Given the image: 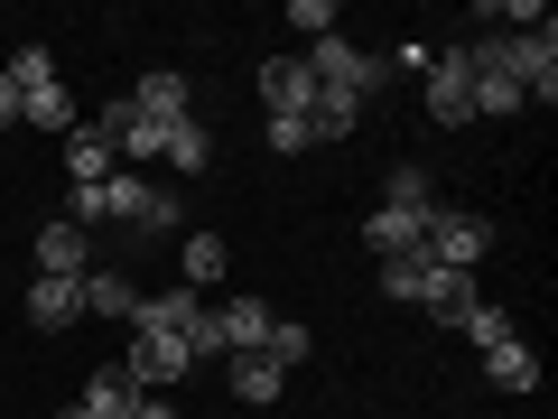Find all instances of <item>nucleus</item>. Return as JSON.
<instances>
[{"label": "nucleus", "mask_w": 558, "mask_h": 419, "mask_svg": "<svg viewBox=\"0 0 558 419\" xmlns=\"http://www.w3.org/2000/svg\"><path fill=\"white\" fill-rule=\"evenodd\" d=\"M465 65L475 75H512L521 103H558V28H512V38H475L465 47Z\"/></svg>", "instance_id": "nucleus-1"}, {"label": "nucleus", "mask_w": 558, "mask_h": 419, "mask_svg": "<svg viewBox=\"0 0 558 419\" xmlns=\"http://www.w3.org/2000/svg\"><path fill=\"white\" fill-rule=\"evenodd\" d=\"M102 224H121V234H168L178 224V187H159V178H102Z\"/></svg>", "instance_id": "nucleus-2"}, {"label": "nucleus", "mask_w": 558, "mask_h": 419, "mask_svg": "<svg viewBox=\"0 0 558 419\" xmlns=\"http://www.w3.org/2000/svg\"><path fill=\"white\" fill-rule=\"evenodd\" d=\"M418 75H428V121H438V131H465V121H475V75H465V47H428V65H418Z\"/></svg>", "instance_id": "nucleus-3"}, {"label": "nucleus", "mask_w": 558, "mask_h": 419, "mask_svg": "<svg viewBox=\"0 0 558 419\" xmlns=\"http://www.w3.org/2000/svg\"><path fill=\"white\" fill-rule=\"evenodd\" d=\"M418 252L438 261V271H475V261L494 252V224H484V215H457V205H438V215H428V234H418Z\"/></svg>", "instance_id": "nucleus-4"}, {"label": "nucleus", "mask_w": 558, "mask_h": 419, "mask_svg": "<svg viewBox=\"0 0 558 419\" xmlns=\"http://www.w3.org/2000/svg\"><path fill=\"white\" fill-rule=\"evenodd\" d=\"M131 392H168V382H186L196 373V355H186V336H131V355L112 363Z\"/></svg>", "instance_id": "nucleus-5"}, {"label": "nucleus", "mask_w": 558, "mask_h": 419, "mask_svg": "<svg viewBox=\"0 0 558 419\" xmlns=\"http://www.w3.org/2000/svg\"><path fill=\"white\" fill-rule=\"evenodd\" d=\"M196 326H205V299H196V289L178 279V289H159V299H140L131 336H196Z\"/></svg>", "instance_id": "nucleus-6"}, {"label": "nucleus", "mask_w": 558, "mask_h": 419, "mask_svg": "<svg viewBox=\"0 0 558 419\" xmlns=\"http://www.w3.org/2000/svg\"><path fill=\"white\" fill-rule=\"evenodd\" d=\"M84 271H94V234L57 215V224L38 234V279H84Z\"/></svg>", "instance_id": "nucleus-7"}, {"label": "nucleus", "mask_w": 558, "mask_h": 419, "mask_svg": "<svg viewBox=\"0 0 558 419\" xmlns=\"http://www.w3.org/2000/svg\"><path fill=\"white\" fill-rule=\"evenodd\" d=\"M131 103H140V121H149V131H168V121H186V112H196L186 75H140V84H131Z\"/></svg>", "instance_id": "nucleus-8"}, {"label": "nucleus", "mask_w": 558, "mask_h": 419, "mask_svg": "<svg viewBox=\"0 0 558 419\" xmlns=\"http://www.w3.org/2000/svg\"><path fill=\"white\" fill-rule=\"evenodd\" d=\"M20 121H38V131H57V140H65V131H84V103H75V84L57 75V84H38V94L20 103Z\"/></svg>", "instance_id": "nucleus-9"}, {"label": "nucleus", "mask_w": 558, "mask_h": 419, "mask_svg": "<svg viewBox=\"0 0 558 419\" xmlns=\"http://www.w3.org/2000/svg\"><path fill=\"white\" fill-rule=\"evenodd\" d=\"M112 159H121V149L94 131V121H84V131H65V178H75V187H102V178H112Z\"/></svg>", "instance_id": "nucleus-10"}, {"label": "nucleus", "mask_w": 558, "mask_h": 419, "mask_svg": "<svg viewBox=\"0 0 558 419\" xmlns=\"http://www.w3.org/2000/svg\"><path fill=\"white\" fill-rule=\"evenodd\" d=\"M159 159L178 168V178H196V168L215 159V131H205L196 112H186V121H168V131H159Z\"/></svg>", "instance_id": "nucleus-11"}, {"label": "nucleus", "mask_w": 558, "mask_h": 419, "mask_svg": "<svg viewBox=\"0 0 558 419\" xmlns=\"http://www.w3.org/2000/svg\"><path fill=\"white\" fill-rule=\"evenodd\" d=\"M84 318V279H38L28 289V326H75Z\"/></svg>", "instance_id": "nucleus-12"}, {"label": "nucleus", "mask_w": 558, "mask_h": 419, "mask_svg": "<svg viewBox=\"0 0 558 419\" xmlns=\"http://www.w3.org/2000/svg\"><path fill=\"white\" fill-rule=\"evenodd\" d=\"M418 234H428V215H400V205H373V224H363V242H373L381 261H391V252H418Z\"/></svg>", "instance_id": "nucleus-13"}, {"label": "nucleus", "mask_w": 558, "mask_h": 419, "mask_svg": "<svg viewBox=\"0 0 558 419\" xmlns=\"http://www.w3.org/2000/svg\"><path fill=\"white\" fill-rule=\"evenodd\" d=\"M354 121H363L354 94H336V84H317V94H307V140H344Z\"/></svg>", "instance_id": "nucleus-14"}, {"label": "nucleus", "mask_w": 558, "mask_h": 419, "mask_svg": "<svg viewBox=\"0 0 558 419\" xmlns=\"http://www.w3.org/2000/svg\"><path fill=\"white\" fill-rule=\"evenodd\" d=\"M484 382H494V392H539V355L531 345H494V355H484Z\"/></svg>", "instance_id": "nucleus-15"}, {"label": "nucleus", "mask_w": 558, "mask_h": 419, "mask_svg": "<svg viewBox=\"0 0 558 419\" xmlns=\"http://www.w3.org/2000/svg\"><path fill=\"white\" fill-rule=\"evenodd\" d=\"M260 94H270V112H307V94H317V84H307L299 57H270V65H260Z\"/></svg>", "instance_id": "nucleus-16"}, {"label": "nucleus", "mask_w": 558, "mask_h": 419, "mask_svg": "<svg viewBox=\"0 0 558 419\" xmlns=\"http://www.w3.org/2000/svg\"><path fill=\"white\" fill-rule=\"evenodd\" d=\"M84 318H140V289L121 271H84Z\"/></svg>", "instance_id": "nucleus-17"}, {"label": "nucleus", "mask_w": 558, "mask_h": 419, "mask_svg": "<svg viewBox=\"0 0 558 419\" xmlns=\"http://www.w3.org/2000/svg\"><path fill=\"white\" fill-rule=\"evenodd\" d=\"M418 308H428V318H438V326H465V308H475V271H438V279H428V299H418Z\"/></svg>", "instance_id": "nucleus-18"}, {"label": "nucleus", "mask_w": 558, "mask_h": 419, "mask_svg": "<svg viewBox=\"0 0 558 419\" xmlns=\"http://www.w3.org/2000/svg\"><path fill=\"white\" fill-rule=\"evenodd\" d=\"M428 279H438V261H428V252H391V261H381V289H391V299H428Z\"/></svg>", "instance_id": "nucleus-19"}, {"label": "nucleus", "mask_w": 558, "mask_h": 419, "mask_svg": "<svg viewBox=\"0 0 558 419\" xmlns=\"http://www.w3.org/2000/svg\"><path fill=\"white\" fill-rule=\"evenodd\" d=\"M186 289H196V299H205V289H215V279H223V261H233V252H223V234H186Z\"/></svg>", "instance_id": "nucleus-20"}, {"label": "nucleus", "mask_w": 558, "mask_h": 419, "mask_svg": "<svg viewBox=\"0 0 558 419\" xmlns=\"http://www.w3.org/2000/svg\"><path fill=\"white\" fill-rule=\"evenodd\" d=\"M75 410H84V419H131V410H140V392H131L121 373H94V382H84V400H75Z\"/></svg>", "instance_id": "nucleus-21"}, {"label": "nucleus", "mask_w": 558, "mask_h": 419, "mask_svg": "<svg viewBox=\"0 0 558 419\" xmlns=\"http://www.w3.org/2000/svg\"><path fill=\"white\" fill-rule=\"evenodd\" d=\"M279 392H289V373L270 355H233V400H279Z\"/></svg>", "instance_id": "nucleus-22"}, {"label": "nucleus", "mask_w": 558, "mask_h": 419, "mask_svg": "<svg viewBox=\"0 0 558 419\" xmlns=\"http://www.w3.org/2000/svg\"><path fill=\"white\" fill-rule=\"evenodd\" d=\"M381 205H400V215H438V178L428 168H391V196Z\"/></svg>", "instance_id": "nucleus-23"}, {"label": "nucleus", "mask_w": 558, "mask_h": 419, "mask_svg": "<svg viewBox=\"0 0 558 419\" xmlns=\"http://www.w3.org/2000/svg\"><path fill=\"white\" fill-rule=\"evenodd\" d=\"M0 84H10V94H38V84H57V57H47V47H20V57H10V65H0Z\"/></svg>", "instance_id": "nucleus-24"}, {"label": "nucleus", "mask_w": 558, "mask_h": 419, "mask_svg": "<svg viewBox=\"0 0 558 419\" xmlns=\"http://www.w3.org/2000/svg\"><path fill=\"white\" fill-rule=\"evenodd\" d=\"M465 336H475V355H494V345H512V308L475 299V308H465Z\"/></svg>", "instance_id": "nucleus-25"}, {"label": "nucleus", "mask_w": 558, "mask_h": 419, "mask_svg": "<svg viewBox=\"0 0 558 419\" xmlns=\"http://www.w3.org/2000/svg\"><path fill=\"white\" fill-rule=\"evenodd\" d=\"M307 345H317V336H307V326H289V318H270V345H260V355H270L279 373H299V363H307Z\"/></svg>", "instance_id": "nucleus-26"}, {"label": "nucleus", "mask_w": 558, "mask_h": 419, "mask_svg": "<svg viewBox=\"0 0 558 419\" xmlns=\"http://www.w3.org/2000/svg\"><path fill=\"white\" fill-rule=\"evenodd\" d=\"M465 75H475V65H465ZM475 112H531V103H521L512 75H475Z\"/></svg>", "instance_id": "nucleus-27"}, {"label": "nucleus", "mask_w": 558, "mask_h": 419, "mask_svg": "<svg viewBox=\"0 0 558 419\" xmlns=\"http://www.w3.org/2000/svg\"><path fill=\"white\" fill-rule=\"evenodd\" d=\"M94 131H102V140H112V149H121V140L140 131V103H131V94H112V103H94Z\"/></svg>", "instance_id": "nucleus-28"}, {"label": "nucleus", "mask_w": 558, "mask_h": 419, "mask_svg": "<svg viewBox=\"0 0 558 419\" xmlns=\"http://www.w3.org/2000/svg\"><path fill=\"white\" fill-rule=\"evenodd\" d=\"M270 149H279V159H299V149H307V112H270Z\"/></svg>", "instance_id": "nucleus-29"}, {"label": "nucleus", "mask_w": 558, "mask_h": 419, "mask_svg": "<svg viewBox=\"0 0 558 419\" xmlns=\"http://www.w3.org/2000/svg\"><path fill=\"white\" fill-rule=\"evenodd\" d=\"M289 28H307V38H336V10H326V0H299V10H289Z\"/></svg>", "instance_id": "nucleus-30"}, {"label": "nucleus", "mask_w": 558, "mask_h": 419, "mask_svg": "<svg viewBox=\"0 0 558 419\" xmlns=\"http://www.w3.org/2000/svg\"><path fill=\"white\" fill-rule=\"evenodd\" d=\"M131 419H178V400H149V392H140V410Z\"/></svg>", "instance_id": "nucleus-31"}, {"label": "nucleus", "mask_w": 558, "mask_h": 419, "mask_svg": "<svg viewBox=\"0 0 558 419\" xmlns=\"http://www.w3.org/2000/svg\"><path fill=\"white\" fill-rule=\"evenodd\" d=\"M10 121H20V94H10V84H0V131H10Z\"/></svg>", "instance_id": "nucleus-32"}]
</instances>
